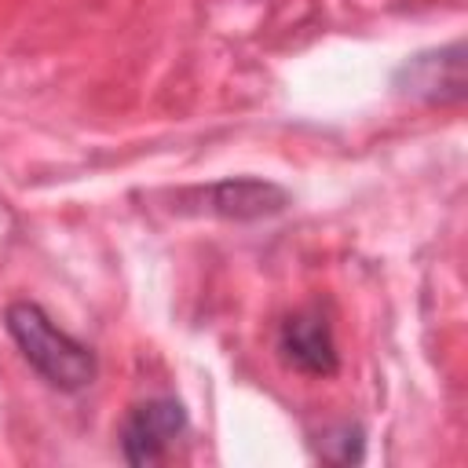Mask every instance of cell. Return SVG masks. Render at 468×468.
Instances as JSON below:
<instances>
[{"instance_id": "obj_1", "label": "cell", "mask_w": 468, "mask_h": 468, "mask_svg": "<svg viewBox=\"0 0 468 468\" xmlns=\"http://www.w3.org/2000/svg\"><path fill=\"white\" fill-rule=\"evenodd\" d=\"M4 325L15 340V347L22 351V358L29 362V369L48 380L58 391H84L91 388V380L99 377V358L95 351L69 336L66 329H58L51 322V314L33 303V300H15L4 311Z\"/></svg>"}, {"instance_id": "obj_2", "label": "cell", "mask_w": 468, "mask_h": 468, "mask_svg": "<svg viewBox=\"0 0 468 468\" xmlns=\"http://www.w3.org/2000/svg\"><path fill=\"white\" fill-rule=\"evenodd\" d=\"M395 95L424 102V106H453L464 99L468 80H464V44H442L431 51H420L406 58L395 77H391Z\"/></svg>"}, {"instance_id": "obj_3", "label": "cell", "mask_w": 468, "mask_h": 468, "mask_svg": "<svg viewBox=\"0 0 468 468\" xmlns=\"http://www.w3.org/2000/svg\"><path fill=\"white\" fill-rule=\"evenodd\" d=\"M186 431V410L179 399H146V402H135L121 424V457L135 468L143 464H157L168 446Z\"/></svg>"}, {"instance_id": "obj_4", "label": "cell", "mask_w": 468, "mask_h": 468, "mask_svg": "<svg viewBox=\"0 0 468 468\" xmlns=\"http://www.w3.org/2000/svg\"><path fill=\"white\" fill-rule=\"evenodd\" d=\"M278 355L285 358L289 369L303 377H333L340 369V351L333 336V322L318 307H300L285 314L278 329Z\"/></svg>"}, {"instance_id": "obj_5", "label": "cell", "mask_w": 468, "mask_h": 468, "mask_svg": "<svg viewBox=\"0 0 468 468\" xmlns=\"http://www.w3.org/2000/svg\"><path fill=\"white\" fill-rule=\"evenodd\" d=\"M201 197H205V208L212 216H223V219H234V223L267 219V216H278L289 205V190L285 186H278L271 179H252V176L219 179Z\"/></svg>"}, {"instance_id": "obj_6", "label": "cell", "mask_w": 468, "mask_h": 468, "mask_svg": "<svg viewBox=\"0 0 468 468\" xmlns=\"http://www.w3.org/2000/svg\"><path fill=\"white\" fill-rule=\"evenodd\" d=\"M318 453L333 464H358L366 457V435H362L358 424H336L322 435Z\"/></svg>"}]
</instances>
